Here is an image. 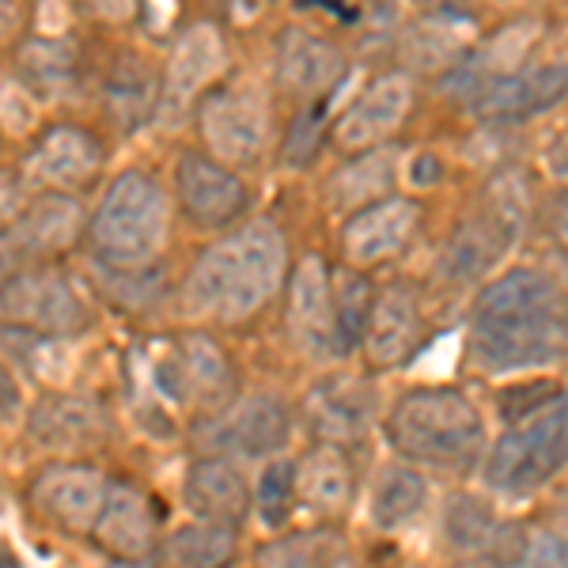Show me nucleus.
<instances>
[{
	"label": "nucleus",
	"instance_id": "obj_29",
	"mask_svg": "<svg viewBox=\"0 0 568 568\" xmlns=\"http://www.w3.org/2000/svg\"><path fill=\"white\" fill-rule=\"evenodd\" d=\"M16 77L27 91L45 99L69 95L80 80V53L77 45L65 39H39L23 42L20 53H16Z\"/></svg>",
	"mask_w": 568,
	"mask_h": 568
},
{
	"label": "nucleus",
	"instance_id": "obj_28",
	"mask_svg": "<svg viewBox=\"0 0 568 568\" xmlns=\"http://www.w3.org/2000/svg\"><path fill=\"white\" fill-rule=\"evenodd\" d=\"M398 182V149L379 144V149L353 152L349 163L342 171H334V179L326 182L329 209L334 213H353V209L368 205L375 197L394 194Z\"/></svg>",
	"mask_w": 568,
	"mask_h": 568
},
{
	"label": "nucleus",
	"instance_id": "obj_11",
	"mask_svg": "<svg viewBox=\"0 0 568 568\" xmlns=\"http://www.w3.org/2000/svg\"><path fill=\"white\" fill-rule=\"evenodd\" d=\"M414 103H417L414 77H409V72H383V77H375L372 84L337 114L326 141L345 155L390 144V136H398V130L409 122V114H414Z\"/></svg>",
	"mask_w": 568,
	"mask_h": 568
},
{
	"label": "nucleus",
	"instance_id": "obj_18",
	"mask_svg": "<svg viewBox=\"0 0 568 568\" xmlns=\"http://www.w3.org/2000/svg\"><path fill=\"white\" fill-rule=\"evenodd\" d=\"M106 497V478L88 463H61L42 470L31 485V508L50 527L69 535H91Z\"/></svg>",
	"mask_w": 568,
	"mask_h": 568
},
{
	"label": "nucleus",
	"instance_id": "obj_3",
	"mask_svg": "<svg viewBox=\"0 0 568 568\" xmlns=\"http://www.w3.org/2000/svg\"><path fill=\"white\" fill-rule=\"evenodd\" d=\"M383 428L402 459L433 470H470L485 455L481 409L463 387H420L402 394Z\"/></svg>",
	"mask_w": 568,
	"mask_h": 568
},
{
	"label": "nucleus",
	"instance_id": "obj_16",
	"mask_svg": "<svg viewBox=\"0 0 568 568\" xmlns=\"http://www.w3.org/2000/svg\"><path fill=\"white\" fill-rule=\"evenodd\" d=\"M288 334L292 345L307 361L342 356L334 329V292H329V265L323 254H307L288 273Z\"/></svg>",
	"mask_w": 568,
	"mask_h": 568
},
{
	"label": "nucleus",
	"instance_id": "obj_39",
	"mask_svg": "<svg viewBox=\"0 0 568 568\" xmlns=\"http://www.w3.org/2000/svg\"><path fill=\"white\" fill-rule=\"evenodd\" d=\"M27 205L23 197V182L12 175H0V232L16 220V213Z\"/></svg>",
	"mask_w": 568,
	"mask_h": 568
},
{
	"label": "nucleus",
	"instance_id": "obj_43",
	"mask_svg": "<svg viewBox=\"0 0 568 568\" xmlns=\"http://www.w3.org/2000/svg\"><path fill=\"white\" fill-rule=\"evenodd\" d=\"M485 4L504 8V12H527V8H546V4H554V0H485Z\"/></svg>",
	"mask_w": 568,
	"mask_h": 568
},
{
	"label": "nucleus",
	"instance_id": "obj_24",
	"mask_svg": "<svg viewBox=\"0 0 568 568\" xmlns=\"http://www.w3.org/2000/svg\"><path fill=\"white\" fill-rule=\"evenodd\" d=\"M375 409H379V402H375L372 383L353 379V375H334L311 390L307 425L318 439L349 452L353 444H361L372 433Z\"/></svg>",
	"mask_w": 568,
	"mask_h": 568
},
{
	"label": "nucleus",
	"instance_id": "obj_20",
	"mask_svg": "<svg viewBox=\"0 0 568 568\" xmlns=\"http://www.w3.org/2000/svg\"><path fill=\"white\" fill-rule=\"evenodd\" d=\"M224 72H227V45L220 27L194 23L179 39L175 53H171V65L160 91V110H168V118L190 114L197 106V99L224 80Z\"/></svg>",
	"mask_w": 568,
	"mask_h": 568
},
{
	"label": "nucleus",
	"instance_id": "obj_42",
	"mask_svg": "<svg viewBox=\"0 0 568 568\" xmlns=\"http://www.w3.org/2000/svg\"><path fill=\"white\" fill-rule=\"evenodd\" d=\"M91 8H95L103 20H130L136 12V0H91Z\"/></svg>",
	"mask_w": 568,
	"mask_h": 568
},
{
	"label": "nucleus",
	"instance_id": "obj_10",
	"mask_svg": "<svg viewBox=\"0 0 568 568\" xmlns=\"http://www.w3.org/2000/svg\"><path fill=\"white\" fill-rule=\"evenodd\" d=\"M0 318L31 334L72 337L88 326V307L58 270H16L0 284Z\"/></svg>",
	"mask_w": 568,
	"mask_h": 568
},
{
	"label": "nucleus",
	"instance_id": "obj_9",
	"mask_svg": "<svg viewBox=\"0 0 568 568\" xmlns=\"http://www.w3.org/2000/svg\"><path fill=\"white\" fill-rule=\"evenodd\" d=\"M466 99L474 114L493 125L527 122L542 110H554L568 99V45L549 53L546 45H535L524 65L481 80L478 88L466 91Z\"/></svg>",
	"mask_w": 568,
	"mask_h": 568
},
{
	"label": "nucleus",
	"instance_id": "obj_31",
	"mask_svg": "<svg viewBox=\"0 0 568 568\" xmlns=\"http://www.w3.org/2000/svg\"><path fill=\"white\" fill-rule=\"evenodd\" d=\"M160 91L163 80L155 77V69L144 65L141 58H118L106 77V106L118 125L136 130L160 110Z\"/></svg>",
	"mask_w": 568,
	"mask_h": 568
},
{
	"label": "nucleus",
	"instance_id": "obj_33",
	"mask_svg": "<svg viewBox=\"0 0 568 568\" xmlns=\"http://www.w3.org/2000/svg\"><path fill=\"white\" fill-rule=\"evenodd\" d=\"M235 554V527L209 524L197 519L190 527H179L175 535H168V542H160L155 557H163L168 565H186V568H213L232 561Z\"/></svg>",
	"mask_w": 568,
	"mask_h": 568
},
{
	"label": "nucleus",
	"instance_id": "obj_14",
	"mask_svg": "<svg viewBox=\"0 0 568 568\" xmlns=\"http://www.w3.org/2000/svg\"><path fill=\"white\" fill-rule=\"evenodd\" d=\"M425 337V315L420 296L409 281H390L387 288H375L372 315L364 326L361 349L372 372H394L420 353Z\"/></svg>",
	"mask_w": 568,
	"mask_h": 568
},
{
	"label": "nucleus",
	"instance_id": "obj_41",
	"mask_svg": "<svg viewBox=\"0 0 568 568\" xmlns=\"http://www.w3.org/2000/svg\"><path fill=\"white\" fill-rule=\"evenodd\" d=\"M414 171H425V175H409V179H414V186H425L428 190V186H436V182H444V163H439L433 152L417 155Z\"/></svg>",
	"mask_w": 568,
	"mask_h": 568
},
{
	"label": "nucleus",
	"instance_id": "obj_37",
	"mask_svg": "<svg viewBox=\"0 0 568 568\" xmlns=\"http://www.w3.org/2000/svg\"><path fill=\"white\" fill-rule=\"evenodd\" d=\"M554 390H561L557 383H519V387H508V390H500L497 394V409H500V417L504 420H516V417H524V414H530L535 406H542V402L549 398Z\"/></svg>",
	"mask_w": 568,
	"mask_h": 568
},
{
	"label": "nucleus",
	"instance_id": "obj_40",
	"mask_svg": "<svg viewBox=\"0 0 568 568\" xmlns=\"http://www.w3.org/2000/svg\"><path fill=\"white\" fill-rule=\"evenodd\" d=\"M12 414H20V383L0 364V420H8Z\"/></svg>",
	"mask_w": 568,
	"mask_h": 568
},
{
	"label": "nucleus",
	"instance_id": "obj_8",
	"mask_svg": "<svg viewBox=\"0 0 568 568\" xmlns=\"http://www.w3.org/2000/svg\"><path fill=\"white\" fill-rule=\"evenodd\" d=\"M194 110L209 155L227 168H251L270 149V103L254 84L220 80Z\"/></svg>",
	"mask_w": 568,
	"mask_h": 568
},
{
	"label": "nucleus",
	"instance_id": "obj_1",
	"mask_svg": "<svg viewBox=\"0 0 568 568\" xmlns=\"http://www.w3.org/2000/svg\"><path fill=\"white\" fill-rule=\"evenodd\" d=\"M568 353V296L554 273L516 265L493 277L470 307L466 356L478 372L504 375Z\"/></svg>",
	"mask_w": 568,
	"mask_h": 568
},
{
	"label": "nucleus",
	"instance_id": "obj_38",
	"mask_svg": "<svg viewBox=\"0 0 568 568\" xmlns=\"http://www.w3.org/2000/svg\"><path fill=\"white\" fill-rule=\"evenodd\" d=\"M546 227H549V240L557 243V251L568 258V190H561L546 209Z\"/></svg>",
	"mask_w": 568,
	"mask_h": 568
},
{
	"label": "nucleus",
	"instance_id": "obj_12",
	"mask_svg": "<svg viewBox=\"0 0 568 568\" xmlns=\"http://www.w3.org/2000/svg\"><path fill=\"white\" fill-rule=\"evenodd\" d=\"M420 205L406 194L375 197L368 205L353 209L342 224V258L356 270H375L409 251L420 227Z\"/></svg>",
	"mask_w": 568,
	"mask_h": 568
},
{
	"label": "nucleus",
	"instance_id": "obj_22",
	"mask_svg": "<svg viewBox=\"0 0 568 568\" xmlns=\"http://www.w3.org/2000/svg\"><path fill=\"white\" fill-rule=\"evenodd\" d=\"M80 232H84L80 201L65 194V190H45V194L27 201L12 224L0 232V240L16 254V262H27L69 251L80 240Z\"/></svg>",
	"mask_w": 568,
	"mask_h": 568
},
{
	"label": "nucleus",
	"instance_id": "obj_2",
	"mask_svg": "<svg viewBox=\"0 0 568 568\" xmlns=\"http://www.w3.org/2000/svg\"><path fill=\"white\" fill-rule=\"evenodd\" d=\"M288 277V243L277 224H246L209 246L190 270L182 304L194 318L251 323Z\"/></svg>",
	"mask_w": 568,
	"mask_h": 568
},
{
	"label": "nucleus",
	"instance_id": "obj_23",
	"mask_svg": "<svg viewBox=\"0 0 568 568\" xmlns=\"http://www.w3.org/2000/svg\"><path fill=\"white\" fill-rule=\"evenodd\" d=\"M27 436L42 452L80 455L106 444L110 417L99 402L80 398V394H45V398L34 402L31 417H27Z\"/></svg>",
	"mask_w": 568,
	"mask_h": 568
},
{
	"label": "nucleus",
	"instance_id": "obj_26",
	"mask_svg": "<svg viewBox=\"0 0 568 568\" xmlns=\"http://www.w3.org/2000/svg\"><path fill=\"white\" fill-rule=\"evenodd\" d=\"M444 535L447 546L463 557H489V561H524V535L500 524L489 500L474 493H455L444 508Z\"/></svg>",
	"mask_w": 568,
	"mask_h": 568
},
{
	"label": "nucleus",
	"instance_id": "obj_27",
	"mask_svg": "<svg viewBox=\"0 0 568 568\" xmlns=\"http://www.w3.org/2000/svg\"><path fill=\"white\" fill-rule=\"evenodd\" d=\"M296 493L300 504L315 516H342L349 511L353 493H356V478H353V459L345 447L326 444L318 439L315 447L296 463Z\"/></svg>",
	"mask_w": 568,
	"mask_h": 568
},
{
	"label": "nucleus",
	"instance_id": "obj_19",
	"mask_svg": "<svg viewBox=\"0 0 568 568\" xmlns=\"http://www.w3.org/2000/svg\"><path fill=\"white\" fill-rule=\"evenodd\" d=\"M91 538L103 554L118 561H144L160 549V516H155V500L141 485L114 481L106 485L103 508L95 516Z\"/></svg>",
	"mask_w": 568,
	"mask_h": 568
},
{
	"label": "nucleus",
	"instance_id": "obj_6",
	"mask_svg": "<svg viewBox=\"0 0 568 568\" xmlns=\"http://www.w3.org/2000/svg\"><path fill=\"white\" fill-rule=\"evenodd\" d=\"M527 227V186L516 175H500L474 216H466L444 243L439 273L452 284H478L504 262Z\"/></svg>",
	"mask_w": 568,
	"mask_h": 568
},
{
	"label": "nucleus",
	"instance_id": "obj_45",
	"mask_svg": "<svg viewBox=\"0 0 568 568\" xmlns=\"http://www.w3.org/2000/svg\"><path fill=\"white\" fill-rule=\"evenodd\" d=\"M243 4H246V12H262V8H270L273 0H243Z\"/></svg>",
	"mask_w": 568,
	"mask_h": 568
},
{
	"label": "nucleus",
	"instance_id": "obj_36",
	"mask_svg": "<svg viewBox=\"0 0 568 568\" xmlns=\"http://www.w3.org/2000/svg\"><path fill=\"white\" fill-rule=\"evenodd\" d=\"M329 103H315V106H304L296 114V122H292V133L288 141H284V160L288 163H307L311 155L318 149V122H323V110Z\"/></svg>",
	"mask_w": 568,
	"mask_h": 568
},
{
	"label": "nucleus",
	"instance_id": "obj_32",
	"mask_svg": "<svg viewBox=\"0 0 568 568\" xmlns=\"http://www.w3.org/2000/svg\"><path fill=\"white\" fill-rule=\"evenodd\" d=\"M329 292H334V329H337V345L342 356L361 349L364 326L372 315V300H375V284L368 277V270H356V265H334L329 270Z\"/></svg>",
	"mask_w": 568,
	"mask_h": 568
},
{
	"label": "nucleus",
	"instance_id": "obj_5",
	"mask_svg": "<svg viewBox=\"0 0 568 568\" xmlns=\"http://www.w3.org/2000/svg\"><path fill=\"white\" fill-rule=\"evenodd\" d=\"M568 466V387L542 406L508 420L497 444L485 452V485L504 497H527Z\"/></svg>",
	"mask_w": 568,
	"mask_h": 568
},
{
	"label": "nucleus",
	"instance_id": "obj_44",
	"mask_svg": "<svg viewBox=\"0 0 568 568\" xmlns=\"http://www.w3.org/2000/svg\"><path fill=\"white\" fill-rule=\"evenodd\" d=\"M16 265H20V262H16V254L8 251L4 240H0V284H4L8 277H12V273H16Z\"/></svg>",
	"mask_w": 568,
	"mask_h": 568
},
{
	"label": "nucleus",
	"instance_id": "obj_46",
	"mask_svg": "<svg viewBox=\"0 0 568 568\" xmlns=\"http://www.w3.org/2000/svg\"><path fill=\"white\" fill-rule=\"evenodd\" d=\"M557 281H561V288H565V296H568V258L561 265V273H557Z\"/></svg>",
	"mask_w": 568,
	"mask_h": 568
},
{
	"label": "nucleus",
	"instance_id": "obj_13",
	"mask_svg": "<svg viewBox=\"0 0 568 568\" xmlns=\"http://www.w3.org/2000/svg\"><path fill=\"white\" fill-rule=\"evenodd\" d=\"M201 439L227 459H270L292 439V409L277 394H246L243 402L232 398L213 414V425Z\"/></svg>",
	"mask_w": 568,
	"mask_h": 568
},
{
	"label": "nucleus",
	"instance_id": "obj_7",
	"mask_svg": "<svg viewBox=\"0 0 568 568\" xmlns=\"http://www.w3.org/2000/svg\"><path fill=\"white\" fill-rule=\"evenodd\" d=\"M152 390L171 406L213 417L235 398V368L224 345L201 329H190L152 361Z\"/></svg>",
	"mask_w": 568,
	"mask_h": 568
},
{
	"label": "nucleus",
	"instance_id": "obj_15",
	"mask_svg": "<svg viewBox=\"0 0 568 568\" xmlns=\"http://www.w3.org/2000/svg\"><path fill=\"white\" fill-rule=\"evenodd\" d=\"M349 77V61L334 42L304 27H288L277 39V84L300 106L329 103L342 80Z\"/></svg>",
	"mask_w": 568,
	"mask_h": 568
},
{
	"label": "nucleus",
	"instance_id": "obj_25",
	"mask_svg": "<svg viewBox=\"0 0 568 568\" xmlns=\"http://www.w3.org/2000/svg\"><path fill=\"white\" fill-rule=\"evenodd\" d=\"M182 504L194 519H209V524L240 527L251 516V481L227 455H205L194 459L182 481Z\"/></svg>",
	"mask_w": 568,
	"mask_h": 568
},
{
	"label": "nucleus",
	"instance_id": "obj_35",
	"mask_svg": "<svg viewBox=\"0 0 568 568\" xmlns=\"http://www.w3.org/2000/svg\"><path fill=\"white\" fill-rule=\"evenodd\" d=\"M262 565H349L353 549L334 530H300L258 549Z\"/></svg>",
	"mask_w": 568,
	"mask_h": 568
},
{
	"label": "nucleus",
	"instance_id": "obj_4",
	"mask_svg": "<svg viewBox=\"0 0 568 568\" xmlns=\"http://www.w3.org/2000/svg\"><path fill=\"white\" fill-rule=\"evenodd\" d=\"M171 232L163 186L144 171H125L106 186L88 224L91 254L103 270H144L160 258Z\"/></svg>",
	"mask_w": 568,
	"mask_h": 568
},
{
	"label": "nucleus",
	"instance_id": "obj_30",
	"mask_svg": "<svg viewBox=\"0 0 568 568\" xmlns=\"http://www.w3.org/2000/svg\"><path fill=\"white\" fill-rule=\"evenodd\" d=\"M428 504V481L417 463H390L379 470L372 485V524L379 530H398L425 511Z\"/></svg>",
	"mask_w": 568,
	"mask_h": 568
},
{
	"label": "nucleus",
	"instance_id": "obj_21",
	"mask_svg": "<svg viewBox=\"0 0 568 568\" xmlns=\"http://www.w3.org/2000/svg\"><path fill=\"white\" fill-rule=\"evenodd\" d=\"M103 171V144L80 125L45 130L23 160V179L39 190H84Z\"/></svg>",
	"mask_w": 568,
	"mask_h": 568
},
{
	"label": "nucleus",
	"instance_id": "obj_34",
	"mask_svg": "<svg viewBox=\"0 0 568 568\" xmlns=\"http://www.w3.org/2000/svg\"><path fill=\"white\" fill-rule=\"evenodd\" d=\"M300 504V493H296V463L292 459H281V455H270V463L262 466L258 481L251 489V508L258 511V519L270 530L284 527L292 519Z\"/></svg>",
	"mask_w": 568,
	"mask_h": 568
},
{
	"label": "nucleus",
	"instance_id": "obj_17",
	"mask_svg": "<svg viewBox=\"0 0 568 568\" xmlns=\"http://www.w3.org/2000/svg\"><path fill=\"white\" fill-rule=\"evenodd\" d=\"M175 194L179 209L197 227H227L246 213V186L227 163L213 160L209 152H182L175 163Z\"/></svg>",
	"mask_w": 568,
	"mask_h": 568
},
{
	"label": "nucleus",
	"instance_id": "obj_47",
	"mask_svg": "<svg viewBox=\"0 0 568 568\" xmlns=\"http://www.w3.org/2000/svg\"><path fill=\"white\" fill-rule=\"evenodd\" d=\"M565 356H568V353H565Z\"/></svg>",
	"mask_w": 568,
	"mask_h": 568
}]
</instances>
